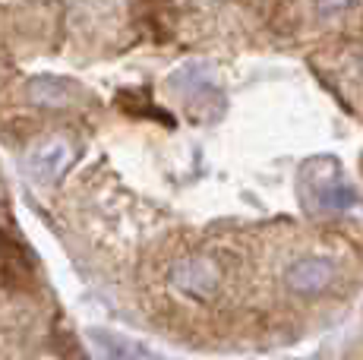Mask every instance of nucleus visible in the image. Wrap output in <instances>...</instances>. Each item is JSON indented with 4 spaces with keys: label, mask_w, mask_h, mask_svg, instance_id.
Instances as JSON below:
<instances>
[{
    "label": "nucleus",
    "mask_w": 363,
    "mask_h": 360,
    "mask_svg": "<svg viewBox=\"0 0 363 360\" xmlns=\"http://www.w3.org/2000/svg\"><path fill=\"white\" fill-rule=\"evenodd\" d=\"M167 279H171V285L180 294L196 297V300H208L221 285V269L208 256H184V259H177L171 266Z\"/></svg>",
    "instance_id": "nucleus-1"
},
{
    "label": "nucleus",
    "mask_w": 363,
    "mask_h": 360,
    "mask_svg": "<svg viewBox=\"0 0 363 360\" xmlns=\"http://www.w3.org/2000/svg\"><path fill=\"white\" fill-rule=\"evenodd\" d=\"M69 162H73V145L67 140H48L26 155V174L35 184H54L69 168Z\"/></svg>",
    "instance_id": "nucleus-2"
},
{
    "label": "nucleus",
    "mask_w": 363,
    "mask_h": 360,
    "mask_svg": "<svg viewBox=\"0 0 363 360\" xmlns=\"http://www.w3.org/2000/svg\"><path fill=\"white\" fill-rule=\"evenodd\" d=\"M335 279V262L325 256H303V259L291 262L284 272V285L294 294H319L332 285Z\"/></svg>",
    "instance_id": "nucleus-3"
},
{
    "label": "nucleus",
    "mask_w": 363,
    "mask_h": 360,
    "mask_svg": "<svg viewBox=\"0 0 363 360\" xmlns=\"http://www.w3.org/2000/svg\"><path fill=\"white\" fill-rule=\"evenodd\" d=\"M89 342H92L95 354L101 360H164L152 348H145L143 342L121 335V332H111V329H89Z\"/></svg>",
    "instance_id": "nucleus-4"
},
{
    "label": "nucleus",
    "mask_w": 363,
    "mask_h": 360,
    "mask_svg": "<svg viewBox=\"0 0 363 360\" xmlns=\"http://www.w3.org/2000/svg\"><path fill=\"white\" fill-rule=\"evenodd\" d=\"M29 99L38 108H67L73 95H69V82L57 79V76H38L29 82Z\"/></svg>",
    "instance_id": "nucleus-5"
},
{
    "label": "nucleus",
    "mask_w": 363,
    "mask_h": 360,
    "mask_svg": "<svg viewBox=\"0 0 363 360\" xmlns=\"http://www.w3.org/2000/svg\"><path fill=\"white\" fill-rule=\"evenodd\" d=\"M319 203L332 212H345V209H354L360 199H357V193L347 190V186H323V190H319Z\"/></svg>",
    "instance_id": "nucleus-6"
},
{
    "label": "nucleus",
    "mask_w": 363,
    "mask_h": 360,
    "mask_svg": "<svg viewBox=\"0 0 363 360\" xmlns=\"http://www.w3.org/2000/svg\"><path fill=\"white\" fill-rule=\"evenodd\" d=\"M357 0H316V13L319 16H335V13H345L347 6H354Z\"/></svg>",
    "instance_id": "nucleus-7"
},
{
    "label": "nucleus",
    "mask_w": 363,
    "mask_h": 360,
    "mask_svg": "<svg viewBox=\"0 0 363 360\" xmlns=\"http://www.w3.org/2000/svg\"><path fill=\"white\" fill-rule=\"evenodd\" d=\"M360 70H363V60H360Z\"/></svg>",
    "instance_id": "nucleus-8"
}]
</instances>
